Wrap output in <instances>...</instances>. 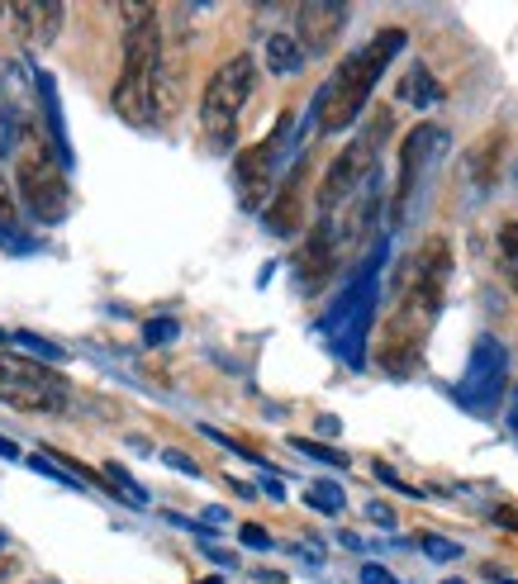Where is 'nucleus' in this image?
<instances>
[{
  "label": "nucleus",
  "mask_w": 518,
  "mask_h": 584,
  "mask_svg": "<svg viewBox=\"0 0 518 584\" xmlns=\"http://www.w3.org/2000/svg\"><path fill=\"white\" fill-rule=\"evenodd\" d=\"M505 381H509V352L505 342L480 333L476 347H471V361H466V375H462V404L466 408H490L499 404V394H505Z\"/></svg>",
  "instance_id": "obj_8"
},
{
  "label": "nucleus",
  "mask_w": 518,
  "mask_h": 584,
  "mask_svg": "<svg viewBox=\"0 0 518 584\" xmlns=\"http://www.w3.org/2000/svg\"><path fill=\"white\" fill-rule=\"evenodd\" d=\"M305 503H309V509H319V513H342V503H348V495H342V489L338 485H309L305 489Z\"/></svg>",
  "instance_id": "obj_21"
},
{
  "label": "nucleus",
  "mask_w": 518,
  "mask_h": 584,
  "mask_svg": "<svg viewBox=\"0 0 518 584\" xmlns=\"http://www.w3.org/2000/svg\"><path fill=\"white\" fill-rule=\"evenodd\" d=\"M0 404L20 408V414H62V408H67V385H20V381H0Z\"/></svg>",
  "instance_id": "obj_13"
},
{
  "label": "nucleus",
  "mask_w": 518,
  "mask_h": 584,
  "mask_svg": "<svg viewBox=\"0 0 518 584\" xmlns=\"http://www.w3.org/2000/svg\"><path fill=\"white\" fill-rule=\"evenodd\" d=\"M499 247H505V257H509V272H518V224L499 229Z\"/></svg>",
  "instance_id": "obj_27"
},
{
  "label": "nucleus",
  "mask_w": 518,
  "mask_h": 584,
  "mask_svg": "<svg viewBox=\"0 0 518 584\" xmlns=\"http://www.w3.org/2000/svg\"><path fill=\"white\" fill-rule=\"evenodd\" d=\"M362 584H400V580H395V571H385V565L367 561V565H362Z\"/></svg>",
  "instance_id": "obj_29"
},
{
  "label": "nucleus",
  "mask_w": 518,
  "mask_h": 584,
  "mask_svg": "<svg viewBox=\"0 0 518 584\" xmlns=\"http://www.w3.org/2000/svg\"><path fill=\"white\" fill-rule=\"evenodd\" d=\"M105 485H109V495H115V499H124V503H134V509H144V503H148V495L134 485V476H129V470H124V466H115V461L105 466Z\"/></svg>",
  "instance_id": "obj_18"
},
{
  "label": "nucleus",
  "mask_w": 518,
  "mask_h": 584,
  "mask_svg": "<svg viewBox=\"0 0 518 584\" xmlns=\"http://www.w3.org/2000/svg\"><path fill=\"white\" fill-rule=\"evenodd\" d=\"M62 14H67V10H62V0H14V6H10V20L20 24V34L29 43H43V49L57 39Z\"/></svg>",
  "instance_id": "obj_11"
},
{
  "label": "nucleus",
  "mask_w": 518,
  "mask_h": 584,
  "mask_svg": "<svg viewBox=\"0 0 518 584\" xmlns=\"http://www.w3.org/2000/svg\"><path fill=\"white\" fill-rule=\"evenodd\" d=\"M395 96H400V105H414V109H433V105H443V86L433 82V72H429V67H410V72L400 76Z\"/></svg>",
  "instance_id": "obj_14"
},
{
  "label": "nucleus",
  "mask_w": 518,
  "mask_h": 584,
  "mask_svg": "<svg viewBox=\"0 0 518 584\" xmlns=\"http://www.w3.org/2000/svg\"><path fill=\"white\" fill-rule=\"evenodd\" d=\"M495 523L509 528V532H518V513H514V509H495Z\"/></svg>",
  "instance_id": "obj_33"
},
{
  "label": "nucleus",
  "mask_w": 518,
  "mask_h": 584,
  "mask_svg": "<svg viewBox=\"0 0 518 584\" xmlns=\"http://www.w3.org/2000/svg\"><path fill=\"white\" fill-rule=\"evenodd\" d=\"M419 546H423V556H433V561H462V546L447 542V537H437V532H423Z\"/></svg>",
  "instance_id": "obj_23"
},
{
  "label": "nucleus",
  "mask_w": 518,
  "mask_h": 584,
  "mask_svg": "<svg viewBox=\"0 0 518 584\" xmlns=\"http://www.w3.org/2000/svg\"><path fill=\"white\" fill-rule=\"evenodd\" d=\"M404 39H410V34H404L400 24H385L381 34L367 43V49H357L334 76H328L324 91L314 96V119H319L324 134H342L348 124H357L362 105L371 100L376 82H381L385 67L395 62V53L404 49Z\"/></svg>",
  "instance_id": "obj_3"
},
{
  "label": "nucleus",
  "mask_w": 518,
  "mask_h": 584,
  "mask_svg": "<svg viewBox=\"0 0 518 584\" xmlns=\"http://www.w3.org/2000/svg\"><path fill=\"white\" fill-rule=\"evenodd\" d=\"M514 181H518V162H514Z\"/></svg>",
  "instance_id": "obj_39"
},
{
  "label": "nucleus",
  "mask_w": 518,
  "mask_h": 584,
  "mask_svg": "<svg viewBox=\"0 0 518 584\" xmlns=\"http://www.w3.org/2000/svg\"><path fill=\"white\" fill-rule=\"evenodd\" d=\"M367 518L371 523H381V528H395V513H390L385 503H367Z\"/></svg>",
  "instance_id": "obj_31"
},
{
  "label": "nucleus",
  "mask_w": 518,
  "mask_h": 584,
  "mask_svg": "<svg viewBox=\"0 0 518 584\" xmlns=\"http://www.w3.org/2000/svg\"><path fill=\"white\" fill-rule=\"evenodd\" d=\"M10 347H24L29 357H43V361H67V347H57L39 333H24V328H10Z\"/></svg>",
  "instance_id": "obj_19"
},
{
  "label": "nucleus",
  "mask_w": 518,
  "mask_h": 584,
  "mask_svg": "<svg viewBox=\"0 0 518 584\" xmlns=\"http://www.w3.org/2000/svg\"><path fill=\"white\" fill-rule=\"evenodd\" d=\"M0 14H6V10H0Z\"/></svg>",
  "instance_id": "obj_41"
},
{
  "label": "nucleus",
  "mask_w": 518,
  "mask_h": 584,
  "mask_svg": "<svg viewBox=\"0 0 518 584\" xmlns=\"http://www.w3.org/2000/svg\"><path fill=\"white\" fill-rule=\"evenodd\" d=\"M162 461H167L171 470H181V476H200V466H195L186 452H162Z\"/></svg>",
  "instance_id": "obj_30"
},
{
  "label": "nucleus",
  "mask_w": 518,
  "mask_h": 584,
  "mask_svg": "<svg viewBox=\"0 0 518 584\" xmlns=\"http://www.w3.org/2000/svg\"><path fill=\"white\" fill-rule=\"evenodd\" d=\"M348 6H338V0H309V6L295 10V29H300V49L314 57V53H328L338 43V34L348 29Z\"/></svg>",
  "instance_id": "obj_10"
},
{
  "label": "nucleus",
  "mask_w": 518,
  "mask_h": 584,
  "mask_svg": "<svg viewBox=\"0 0 518 584\" xmlns=\"http://www.w3.org/2000/svg\"><path fill=\"white\" fill-rule=\"evenodd\" d=\"M371 470H376V480H381V485H390V489H400V495H414V499H423V489H414V485H404V480H400V476H395V470H390L385 461H376Z\"/></svg>",
  "instance_id": "obj_26"
},
{
  "label": "nucleus",
  "mask_w": 518,
  "mask_h": 584,
  "mask_svg": "<svg viewBox=\"0 0 518 584\" xmlns=\"http://www.w3.org/2000/svg\"><path fill=\"white\" fill-rule=\"evenodd\" d=\"M124 72L115 82V105L119 119L138 124V129H148L157 124V76H162V20H157V6H124Z\"/></svg>",
  "instance_id": "obj_2"
},
{
  "label": "nucleus",
  "mask_w": 518,
  "mask_h": 584,
  "mask_svg": "<svg viewBox=\"0 0 518 584\" xmlns=\"http://www.w3.org/2000/svg\"><path fill=\"white\" fill-rule=\"evenodd\" d=\"M243 546H253V551H266V546H272V532H266V528H257V523H243Z\"/></svg>",
  "instance_id": "obj_28"
},
{
  "label": "nucleus",
  "mask_w": 518,
  "mask_h": 584,
  "mask_svg": "<svg viewBox=\"0 0 518 584\" xmlns=\"http://www.w3.org/2000/svg\"><path fill=\"white\" fill-rule=\"evenodd\" d=\"M290 447L295 452H305V456H314V461H324V466H352V456L348 452H338V447H328V442H309V437H290Z\"/></svg>",
  "instance_id": "obj_20"
},
{
  "label": "nucleus",
  "mask_w": 518,
  "mask_h": 584,
  "mask_svg": "<svg viewBox=\"0 0 518 584\" xmlns=\"http://www.w3.org/2000/svg\"><path fill=\"white\" fill-rule=\"evenodd\" d=\"M499 144H505V134H490L480 144V152L471 157V171L480 177V185H490V177H495V152H499Z\"/></svg>",
  "instance_id": "obj_22"
},
{
  "label": "nucleus",
  "mask_w": 518,
  "mask_h": 584,
  "mask_svg": "<svg viewBox=\"0 0 518 584\" xmlns=\"http://www.w3.org/2000/svg\"><path fill=\"white\" fill-rule=\"evenodd\" d=\"M200 584H224V580H219V575H214V580H200Z\"/></svg>",
  "instance_id": "obj_36"
},
{
  "label": "nucleus",
  "mask_w": 518,
  "mask_h": 584,
  "mask_svg": "<svg viewBox=\"0 0 518 584\" xmlns=\"http://www.w3.org/2000/svg\"><path fill=\"white\" fill-rule=\"evenodd\" d=\"M286 144H290V115H281L272 138H262V144L239 152V162H233V181H239L243 210H262V204H266V195H272V185H276V162H281V152H286Z\"/></svg>",
  "instance_id": "obj_6"
},
{
  "label": "nucleus",
  "mask_w": 518,
  "mask_h": 584,
  "mask_svg": "<svg viewBox=\"0 0 518 584\" xmlns=\"http://www.w3.org/2000/svg\"><path fill=\"white\" fill-rule=\"evenodd\" d=\"M447 144V134L437 129V124H419V129L404 138V148H400V181H395V224L404 219V210H410V195L419 191V177L429 171V162L437 152H443Z\"/></svg>",
  "instance_id": "obj_9"
},
{
  "label": "nucleus",
  "mask_w": 518,
  "mask_h": 584,
  "mask_svg": "<svg viewBox=\"0 0 518 584\" xmlns=\"http://www.w3.org/2000/svg\"><path fill=\"white\" fill-rule=\"evenodd\" d=\"M177 333H181L177 319H152V323L144 328V342H148V347H167V342H177Z\"/></svg>",
  "instance_id": "obj_24"
},
{
  "label": "nucleus",
  "mask_w": 518,
  "mask_h": 584,
  "mask_svg": "<svg viewBox=\"0 0 518 584\" xmlns=\"http://www.w3.org/2000/svg\"><path fill=\"white\" fill-rule=\"evenodd\" d=\"M257 86V62L247 53H233L229 62H219L214 76L205 82V96H200V129L214 148H229L233 134H239L243 105L253 100Z\"/></svg>",
  "instance_id": "obj_4"
},
{
  "label": "nucleus",
  "mask_w": 518,
  "mask_h": 584,
  "mask_svg": "<svg viewBox=\"0 0 518 584\" xmlns=\"http://www.w3.org/2000/svg\"><path fill=\"white\" fill-rule=\"evenodd\" d=\"M14 185L29 204V214L43 219V224H62L67 219V181L62 171L49 162V152H24L14 162Z\"/></svg>",
  "instance_id": "obj_7"
},
{
  "label": "nucleus",
  "mask_w": 518,
  "mask_h": 584,
  "mask_svg": "<svg viewBox=\"0 0 518 584\" xmlns=\"http://www.w3.org/2000/svg\"><path fill=\"white\" fill-rule=\"evenodd\" d=\"M0 381H20V385H67L57 371H43V361L0 352Z\"/></svg>",
  "instance_id": "obj_16"
},
{
  "label": "nucleus",
  "mask_w": 518,
  "mask_h": 584,
  "mask_svg": "<svg viewBox=\"0 0 518 584\" xmlns=\"http://www.w3.org/2000/svg\"><path fill=\"white\" fill-rule=\"evenodd\" d=\"M0 551H6V537H0Z\"/></svg>",
  "instance_id": "obj_40"
},
{
  "label": "nucleus",
  "mask_w": 518,
  "mask_h": 584,
  "mask_svg": "<svg viewBox=\"0 0 518 584\" xmlns=\"http://www.w3.org/2000/svg\"><path fill=\"white\" fill-rule=\"evenodd\" d=\"M509 280H514V290H518V272H509Z\"/></svg>",
  "instance_id": "obj_37"
},
{
  "label": "nucleus",
  "mask_w": 518,
  "mask_h": 584,
  "mask_svg": "<svg viewBox=\"0 0 518 584\" xmlns=\"http://www.w3.org/2000/svg\"><path fill=\"white\" fill-rule=\"evenodd\" d=\"M0 456H6V461H20V447H14L6 433H0Z\"/></svg>",
  "instance_id": "obj_34"
},
{
  "label": "nucleus",
  "mask_w": 518,
  "mask_h": 584,
  "mask_svg": "<svg viewBox=\"0 0 518 584\" xmlns=\"http://www.w3.org/2000/svg\"><path fill=\"white\" fill-rule=\"evenodd\" d=\"M443 584H466V580H443Z\"/></svg>",
  "instance_id": "obj_38"
},
{
  "label": "nucleus",
  "mask_w": 518,
  "mask_h": 584,
  "mask_svg": "<svg viewBox=\"0 0 518 584\" xmlns=\"http://www.w3.org/2000/svg\"><path fill=\"white\" fill-rule=\"evenodd\" d=\"M0 247L6 252H14V257H29V252H34L39 243L29 238V233H20V229H10V224H0Z\"/></svg>",
  "instance_id": "obj_25"
},
{
  "label": "nucleus",
  "mask_w": 518,
  "mask_h": 584,
  "mask_svg": "<svg viewBox=\"0 0 518 584\" xmlns=\"http://www.w3.org/2000/svg\"><path fill=\"white\" fill-rule=\"evenodd\" d=\"M490 580H495V584H518V580H509V575H499L495 565H490Z\"/></svg>",
  "instance_id": "obj_35"
},
{
  "label": "nucleus",
  "mask_w": 518,
  "mask_h": 584,
  "mask_svg": "<svg viewBox=\"0 0 518 584\" xmlns=\"http://www.w3.org/2000/svg\"><path fill=\"white\" fill-rule=\"evenodd\" d=\"M0 224H10V229H14V200H10L6 185H0Z\"/></svg>",
  "instance_id": "obj_32"
},
{
  "label": "nucleus",
  "mask_w": 518,
  "mask_h": 584,
  "mask_svg": "<svg viewBox=\"0 0 518 584\" xmlns=\"http://www.w3.org/2000/svg\"><path fill=\"white\" fill-rule=\"evenodd\" d=\"M447 272H452L447 243L433 238L414 257L410 280H404V290H400V305H395V314H390V323H385V333H381V367L390 375H410L419 367L423 338H429L437 309H443Z\"/></svg>",
  "instance_id": "obj_1"
},
{
  "label": "nucleus",
  "mask_w": 518,
  "mask_h": 584,
  "mask_svg": "<svg viewBox=\"0 0 518 584\" xmlns=\"http://www.w3.org/2000/svg\"><path fill=\"white\" fill-rule=\"evenodd\" d=\"M305 57H309V53L300 49V39L286 34V29L266 39V67H272L276 76H295V72L305 67Z\"/></svg>",
  "instance_id": "obj_15"
},
{
  "label": "nucleus",
  "mask_w": 518,
  "mask_h": 584,
  "mask_svg": "<svg viewBox=\"0 0 518 584\" xmlns=\"http://www.w3.org/2000/svg\"><path fill=\"white\" fill-rule=\"evenodd\" d=\"M300 181H305V162L295 167L286 181H281V191L272 195V204H266V233H276V238H290V233L300 229V219H305Z\"/></svg>",
  "instance_id": "obj_12"
},
{
  "label": "nucleus",
  "mask_w": 518,
  "mask_h": 584,
  "mask_svg": "<svg viewBox=\"0 0 518 584\" xmlns=\"http://www.w3.org/2000/svg\"><path fill=\"white\" fill-rule=\"evenodd\" d=\"M385 129H390V119L381 115V119L371 124V134H362L357 144H348V148L334 157V167L324 171V185H319V214H324V219L334 214L342 200H352L367 181H376V177H371V167H376V138H381Z\"/></svg>",
  "instance_id": "obj_5"
},
{
  "label": "nucleus",
  "mask_w": 518,
  "mask_h": 584,
  "mask_svg": "<svg viewBox=\"0 0 518 584\" xmlns=\"http://www.w3.org/2000/svg\"><path fill=\"white\" fill-rule=\"evenodd\" d=\"M39 91H43V115H49V129H53V152L62 162H72L67 152V129H62V109H57V91H53V76H39Z\"/></svg>",
  "instance_id": "obj_17"
}]
</instances>
